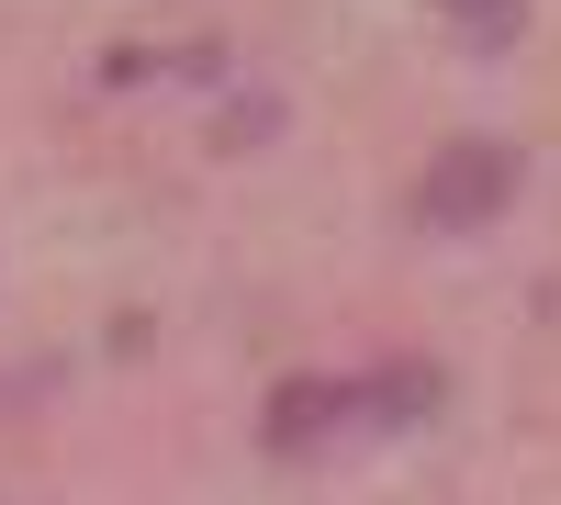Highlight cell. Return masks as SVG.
I'll use <instances>...</instances> for the list:
<instances>
[{"label":"cell","instance_id":"6da1fadb","mask_svg":"<svg viewBox=\"0 0 561 505\" xmlns=\"http://www.w3.org/2000/svg\"><path fill=\"white\" fill-rule=\"evenodd\" d=\"M505 203H517V147H505V135H449L427 158V180H415V214H427L438 237H483Z\"/></svg>","mask_w":561,"mask_h":505},{"label":"cell","instance_id":"7a4b0ae2","mask_svg":"<svg viewBox=\"0 0 561 505\" xmlns=\"http://www.w3.org/2000/svg\"><path fill=\"white\" fill-rule=\"evenodd\" d=\"M348 393H359V382H280V393H270V427H259V438L280 449V461H293V449H314V438H337V416H348Z\"/></svg>","mask_w":561,"mask_h":505},{"label":"cell","instance_id":"3957f363","mask_svg":"<svg viewBox=\"0 0 561 505\" xmlns=\"http://www.w3.org/2000/svg\"><path fill=\"white\" fill-rule=\"evenodd\" d=\"M359 404H382V427H415L438 404V371H382V382H359Z\"/></svg>","mask_w":561,"mask_h":505},{"label":"cell","instance_id":"277c9868","mask_svg":"<svg viewBox=\"0 0 561 505\" xmlns=\"http://www.w3.org/2000/svg\"><path fill=\"white\" fill-rule=\"evenodd\" d=\"M438 12L460 23V45H472V57H494V45L517 34V0H438Z\"/></svg>","mask_w":561,"mask_h":505},{"label":"cell","instance_id":"5b68a950","mask_svg":"<svg viewBox=\"0 0 561 505\" xmlns=\"http://www.w3.org/2000/svg\"><path fill=\"white\" fill-rule=\"evenodd\" d=\"M45 393V371H0V404H34Z\"/></svg>","mask_w":561,"mask_h":505}]
</instances>
